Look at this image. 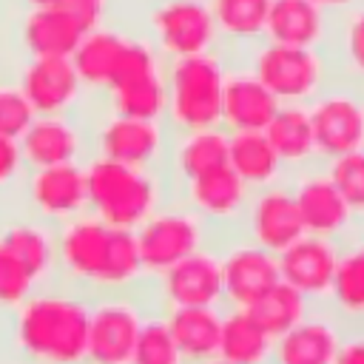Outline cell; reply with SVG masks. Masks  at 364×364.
Instances as JSON below:
<instances>
[{"label": "cell", "mask_w": 364, "mask_h": 364, "mask_svg": "<svg viewBox=\"0 0 364 364\" xmlns=\"http://www.w3.org/2000/svg\"><path fill=\"white\" fill-rule=\"evenodd\" d=\"M88 313V293L51 279L14 310V341L28 364H85Z\"/></svg>", "instance_id": "obj_1"}, {"label": "cell", "mask_w": 364, "mask_h": 364, "mask_svg": "<svg viewBox=\"0 0 364 364\" xmlns=\"http://www.w3.org/2000/svg\"><path fill=\"white\" fill-rule=\"evenodd\" d=\"M82 171L88 213L102 219L108 228L136 230L151 213H156L173 196L165 171L156 168L122 165L91 154L82 162Z\"/></svg>", "instance_id": "obj_2"}, {"label": "cell", "mask_w": 364, "mask_h": 364, "mask_svg": "<svg viewBox=\"0 0 364 364\" xmlns=\"http://www.w3.org/2000/svg\"><path fill=\"white\" fill-rule=\"evenodd\" d=\"M230 65L225 48L165 63V125L171 131L213 128L222 122V82Z\"/></svg>", "instance_id": "obj_3"}, {"label": "cell", "mask_w": 364, "mask_h": 364, "mask_svg": "<svg viewBox=\"0 0 364 364\" xmlns=\"http://www.w3.org/2000/svg\"><path fill=\"white\" fill-rule=\"evenodd\" d=\"M245 63L253 77L284 105H307L316 100L333 80L336 68L327 48H301V46H282L273 40H259L250 48L230 54Z\"/></svg>", "instance_id": "obj_4"}, {"label": "cell", "mask_w": 364, "mask_h": 364, "mask_svg": "<svg viewBox=\"0 0 364 364\" xmlns=\"http://www.w3.org/2000/svg\"><path fill=\"white\" fill-rule=\"evenodd\" d=\"M165 63L168 60L154 48V43L136 28H131L119 51V60L114 65L111 82L102 91V97L94 100V105L136 119L165 122V105H168Z\"/></svg>", "instance_id": "obj_5"}, {"label": "cell", "mask_w": 364, "mask_h": 364, "mask_svg": "<svg viewBox=\"0 0 364 364\" xmlns=\"http://www.w3.org/2000/svg\"><path fill=\"white\" fill-rule=\"evenodd\" d=\"M136 31L145 34L165 60L222 48L210 0H142Z\"/></svg>", "instance_id": "obj_6"}, {"label": "cell", "mask_w": 364, "mask_h": 364, "mask_svg": "<svg viewBox=\"0 0 364 364\" xmlns=\"http://www.w3.org/2000/svg\"><path fill=\"white\" fill-rule=\"evenodd\" d=\"M85 117H88L91 154L122 165L165 171L168 145H171V128L165 122L114 114L94 102L85 111Z\"/></svg>", "instance_id": "obj_7"}, {"label": "cell", "mask_w": 364, "mask_h": 364, "mask_svg": "<svg viewBox=\"0 0 364 364\" xmlns=\"http://www.w3.org/2000/svg\"><path fill=\"white\" fill-rule=\"evenodd\" d=\"M136 247L148 279L165 273L191 253L216 245L213 230L176 196H171L156 213H151L136 230Z\"/></svg>", "instance_id": "obj_8"}, {"label": "cell", "mask_w": 364, "mask_h": 364, "mask_svg": "<svg viewBox=\"0 0 364 364\" xmlns=\"http://www.w3.org/2000/svg\"><path fill=\"white\" fill-rule=\"evenodd\" d=\"M148 313L136 290L91 296L85 364H131L136 336Z\"/></svg>", "instance_id": "obj_9"}, {"label": "cell", "mask_w": 364, "mask_h": 364, "mask_svg": "<svg viewBox=\"0 0 364 364\" xmlns=\"http://www.w3.org/2000/svg\"><path fill=\"white\" fill-rule=\"evenodd\" d=\"M318 162L350 151H364V88L347 80H333L316 100L307 102Z\"/></svg>", "instance_id": "obj_10"}, {"label": "cell", "mask_w": 364, "mask_h": 364, "mask_svg": "<svg viewBox=\"0 0 364 364\" xmlns=\"http://www.w3.org/2000/svg\"><path fill=\"white\" fill-rule=\"evenodd\" d=\"M111 233L114 228L88 210L57 225V279L97 296L108 262Z\"/></svg>", "instance_id": "obj_11"}, {"label": "cell", "mask_w": 364, "mask_h": 364, "mask_svg": "<svg viewBox=\"0 0 364 364\" xmlns=\"http://www.w3.org/2000/svg\"><path fill=\"white\" fill-rule=\"evenodd\" d=\"M14 199H17V208H23L26 213H31L54 228L85 213L88 193H85L82 162L28 168Z\"/></svg>", "instance_id": "obj_12"}, {"label": "cell", "mask_w": 364, "mask_h": 364, "mask_svg": "<svg viewBox=\"0 0 364 364\" xmlns=\"http://www.w3.org/2000/svg\"><path fill=\"white\" fill-rule=\"evenodd\" d=\"M148 290L154 293V307L173 310V307H222V264L216 245L191 253L188 259L176 262L165 273L148 279Z\"/></svg>", "instance_id": "obj_13"}, {"label": "cell", "mask_w": 364, "mask_h": 364, "mask_svg": "<svg viewBox=\"0 0 364 364\" xmlns=\"http://www.w3.org/2000/svg\"><path fill=\"white\" fill-rule=\"evenodd\" d=\"M14 80L34 114H85L91 108L71 57H20Z\"/></svg>", "instance_id": "obj_14"}, {"label": "cell", "mask_w": 364, "mask_h": 364, "mask_svg": "<svg viewBox=\"0 0 364 364\" xmlns=\"http://www.w3.org/2000/svg\"><path fill=\"white\" fill-rule=\"evenodd\" d=\"M222 264V290L228 307H250L273 284L282 282L276 253L253 245L239 230L216 239Z\"/></svg>", "instance_id": "obj_15"}, {"label": "cell", "mask_w": 364, "mask_h": 364, "mask_svg": "<svg viewBox=\"0 0 364 364\" xmlns=\"http://www.w3.org/2000/svg\"><path fill=\"white\" fill-rule=\"evenodd\" d=\"M173 196L188 205L210 230L213 236H228L239 230L242 213L250 199V188L233 173V168L225 162L202 176H193L173 188Z\"/></svg>", "instance_id": "obj_16"}, {"label": "cell", "mask_w": 364, "mask_h": 364, "mask_svg": "<svg viewBox=\"0 0 364 364\" xmlns=\"http://www.w3.org/2000/svg\"><path fill=\"white\" fill-rule=\"evenodd\" d=\"M287 182H290L304 233L341 242L358 228V222L353 219L347 202L341 199L338 188L333 185V179H330V173L324 171L321 162L290 173Z\"/></svg>", "instance_id": "obj_17"}, {"label": "cell", "mask_w": 364, "mask_h": 364, "mask_svg": "<svg viewBox=\"0 0 364 364\" xmlns=\"http://www.w3.org/2000/svg\"><path fill=\"white\" fill-rule=\"evenodd\" d=\"M239 233L276 256L304 236V225L287 179L250 191L247 208L239 222Z\"/></svg>", "instance_id": "obj_18"}, {"label": "cell", "mask_w": 364, "mask_h": 364, "mask_svg": "<svg viewBox=\"0 0 364 364\" xmlns=\"http://www.w3.org/2000/svg\"><path fill=\"white\" fill-rule=\"evenodd\" d=\"M20 151L28 168L85 162L91 156L85 114H37L20 136Z\"/></svg>", "instance_id": "obj_19"}, {"label": "cell", "mask_w": 364, "mask_h": 364, "mask_svg": "<svg viewBox=\"0 0 364 364\" xmlns=\"http://www.w3.org/2000/svg\"><path fill=\"white\" fill-rule=\"evenodd\" d=\"M341 242L304 233L290 247H284L279 259V276L299 293H304L313 304H327L336 267H338Z\"/></svg>", "instance_id": "obj_20"}, {"label": "cell", "mask_w": 364, "mask_h": 364, "mask_svg": "<svg viewBox=\"0 0 364 364\" xmlns=\"http://www.w3.org/2000/svg\"><path fill=\"white\" fill-rule=\"evenodd\" d=\"M341 341V318L327 304H316L296 327L273 341L270 364H336Z\"/></svg>", "instance_id": "obj_21"}, {"label": "cell", "mask_w": 364, "mask_h": 364, "mask_svg": "<svg viewBox=\"0 0 364 364\" xmlns=\"http://www.w3.org/2000/svg\"><path fill=\"white\" fill-rule=\"evenodd\" d=\"M279 100L253 77V71L230 57L225 82H222V128L230 131H264L273 114L279 111Z\"/></svg>", "instance_id": "obj_22"}, {"label": "cell", "mask_w": 364, "mask_h": 364, "mask_svg": "<svg viewBox=\"0 0 364 364\" xmlns=\"http://www.w3.org/2000/svg\"><path fill=\"white\" fill-rule=\"evenodd\" d=\"M80 37L82 28L57 3L17 9L14 43L20 57H71Z\"/></svg>", "instance_id": "obj_23"}, {"label": "cell", "mask_w": 364, "mask_h": 364, "mask_svg": "<svg viewBox=\"0 0 364 364\" xmlns=\"http://www.w3.org/2000/svg\"><path fill=\"white\" fill-rule=\"evenodd\" d=\"M228 162V131L222 125L196 128V131H171L165 176L171 188L202 176Z\"/></svg>", "instance_id": "obj_24"}, {"label": "cell", "mask_w": 364, "mask_h": 364, "mask_svg": "<svg viewBox=\"0 0 364 364\" xmlns=\"http://www.w3.org/2000/svg\"><path fill=\"white\" fill-rule=\"evenodd\" d=\"M336 17L310 0H270L264 40L301 48H327Z\"/></svg>", "instance_id": "obj_25"}, {"label": "cell", "mask_w": 364, "mask_h": 364, "mask_svg": "<svg viewBox=\"0 0 364 364\" xmlns=\"http://www.w3.org/2000/svg\"><path fill=\"white\" fill-rule=\"evenodd\" d=\"M131 28L119 26L117 20L108 23V26H100V28H91L80 37L74 54H71V63L77 68V77L82 82V88L88 91L91 102L97 97H102V91L108 88L111 82V74H114V65L119 60V51L125 46V37H128Z\"/></svg>", "instance_id": "obj_26"}, {"label": "cell", "mask_w": 364, "mask_h": 364, "mask_svg": "<svg viewBox=\"0 0 364 364\" xmlns=\"http://www.w3.org/2000/svg\"><path fill=\"white\" fill-rule=\"evenodd\" d=\"M162 313L182 364H205L219 355L222 307H173Z\"/></svg>", "instance_id": "obj_27"}, {"label": "cell", "mask_w": 364, "mask_h": 364, "mask_svg": "<svg viewBox=\"0 0 364 364\" xmlns=\"http://www.w3.org/2000/svg\"><path fill=\"white\" fill-rule=\"evenodd\" d=\"M264 136L270 139V145H273V151L282 159L287 173L304 171V168L318 162L307 105H296V102L279 105V111L273 114V119L264 128Z\"/></svg>", "instance_id": "obj_28"}, {"label": "cell", "mask_w": 364, "mask_h": 364, "mask_svg": "<svg viewBox=\"0 0 364 364\" xmlns=\"http://www.w3.org/2000/svg\"><path fill=\"white\" fill-rule=\"evenodd\" d=\"M228 165L250 191L290 179V173L284 171L264 131H230L228 134Z\"/></svg>", "instance_id": "obj_29"}, {"label": "cell", "mask_w": 364, "mask_h": 364, "mask_svg": "<svg viewBox=\"0 0 364 364\" xmlns=\"http://www.w3.org/2000/svg\"><path fill=\"white\" fill-rule=\"evenodd\" d=\"M327 307L347 324L364 318V225H358L347 239H341L338 267Z\"/></svg>", "instance_id": "obj_30"}, {"label": "cell", "mask_w": 364, "mask_h": 364, "mask_svg": "<svg viewBox=\"0 0 364 364\" xmlns=\"http://www.w3.org/2000/svg\"><path fill=\"white\" fill-rule=\"evenodd\" d=\"M219 46L228 54H239L264 40L270 0H210Z\"/></svg>", "instance_id": "obj_31"}, {"label": "cell", "mask_w": 364, "mask_h": 364, "mask_svg": "<svg viewBox=\"0 0 364 364\" xmlns=\"http://www.w3.org/2000/svg\"><path fill=\"white\" fill-rule=\"evenodd\" d=\"M273 338L247 316L245 307L222 310L219 358L230 364H270Z\"/></svg>", "instance_id": "obj_32"}, {"label": "cell", "mask_w": 364, "mask_h": 364, "mask_svg": "<svg viewBox=\"0 0 364 364\" xmlns=\"http://www.w3.org/2000/svg\"><path fill=\"white\" fill-rule=\"evenodd\" d=\"M327 51L336 77L364 88V0L336 17Z\"/></svg>", "instance_id": "obj_33"}, {"label": "cell", "mask_w": 364, "mask_h": 364, "mask_svg": "<svg viewBox=\"0 0 364 364\" xmlns=\"http://www.w3.org/2000/svg\"><path fill=\"white\" fill-rule=\"evenodd\" d=\"M316 304L304 296V293H299L296 287H290L287 282H279V284H273L264 296H259L250 307H245L247 310V316L276 341L279 336H284L290 327H296L310 310H313Z\"/></svg>", "instance_id": "obj_34"}, {"label": "cell", "mask_w": 364, "mask_h": 364, "mask_svg": "<svg viewBox=\"0 0 364 364\" xmlns=\"http://www.w3.org/2000/svg\"><path fill=\"white\" fill-rule=\"evenodd\" d=\"M131 364H182V355L173 344V336L165 324L162 310H151L139 327L134 361Z\"/></svg>", "instance_id": "obj_35"}, {"label": "cell", "mask_w": 364, "mask_h": 364, "mask_svg": "<svg viewBox=\"0 0 364 364\" xmlns=\"http://www.w3.org/2000/svg\"><path fill=\"white\" fill-rule=\"evenodd\" d=\"M321 165L330 173L333 185L338 188L341 199L347 202L353 219L358 225H364V151H350V154H341Z\"/></svg>", "instance_id": "obj_36"}, {"label": "cell", "mask_w": 364, "mask_h": 364, "mask_svg": "<svg viewBox=\"0 0 364 364\" xmlns=\"http://www.w3.org/2000/svg\"><path fill=\"white\" fill-rule=\"evenodd\" d=\"M43 282L34 276V270L0 242V310H17Z\"/></svg>", "instance_id": "obj_37"}, {"label": "cell", "mask_w": 364, "mask_h": 364, "mask_svg": "<svg viewBox=\"0 0 364 364\" xmlns=\"http://www.w3.org/2000/svg\"><path fill=\"white\" fill-rule=\"evenodd\" d=\"M34 108L26 100L20 82L14 80V74L0 71V136H11L20 139L26 134V128L34 122Z\"/></svg>", "instance_id": "obj_38"}, {"label": "cell", "mask_w": 364, "mask_h": 364, "mask_svg": "<svg viewBox=\"0 0 364 364\" xmlns=\"http://www.w3.org/2000/svg\"><path fill=\"white\" fill-rule=\"evenodd\" d=\"M57 6L85 31L117 20V0H57Z\"/></svg>", "instance_id": "obj_39"}, {"label": "cell", "mask_w": 364, "mask_h": 364, "mask_svg": "<svg viewBox=\"0 0 364 364\" xmlns=\"http://www.w3.org/2000/svg\"><path fill=\"white\" fill-rule=\"evenodd\" d=\"M26 171H28V165L23 159L20 139L0 136V202H6L9 196L17 193Z\"/></svg>", "instance_id": "obj_40"}, {"label": "cell", "mask_w": 364, "mask_h": 364, "mask_svg": "<svg viewBox=\"0 0 364 364\" xmlns=\"http://www.w3.org/2000/svg\"><path fill=\"white\" fill-rule=\"evenodd\" d=\"M336 364H364V333L347 336L338 347Z\"/></svg>", "instance_id": "obj_41"}, {"label": "cell", "mask_w": 364, "mask_h": 364, "mask_svg": "<svg viewBox=\"0 0 364 364\" xmlns=\"http://www.w3.org/2000/svg\"><path fill=\"white\" fill-rule=\"evenodd\" d=\"M310 3H316V6H321L324 11H330L333 17H338L341 11H347V9H353L358 0H310Z\"/></svg>", "instance_id": "obj_42"}, {"label": "cell", "mask_w": 364, "mask_h": 364, "mask_svg": "<svg viewBox=\"0 0 364 364\" xmlns=\"http://www.w3.org/2000/svg\"><path fill=\"white\" fill-rule=\"evenodd\" d=\"M14 3H17V9H34V6H51L57 0H14Z\"/></svg>", "instance_id": "obj_43"}, {"label": "cell", "mask_w": 364, "mask_h": 364, "mask_svg": "<svg viewBox=\"0 0 364 364\" xmlns=\"http://www.w3.org/2000/svg\"><path fill=\"white\" fill-rule=\"evenodd\" d=\"M205 364H230V361H225V358H210V361H205Z\"/></svg>", "instance_id": "obj_44"}, {"label": "cell", "mask_w": 364, "mask_h": 364, "mask_svg": "<svg viewBox=\"0 0 364 364\" xmlns=\"http://www.w3.org/2000/svg\"><path fill=\"white\" fill-rule=\"evenodd\" d=\"M358 324H361V333H364V318H361V321H358Z\"/></svg>", "instance_id": "obj_45"}, {"label": "cell", "mask_w": 364, "mask_h": 364, "mask_svg": "<svg viewBox=\"0 0 364 364\" xmlns=\"http://www.w3.org/2000/svg\"><path fill=\"white\" fill-rule=\"evenodd\" d=\"M0 205H3V202H0Z\"/></svg>", "instance_id": "obj_46"}]
</instances>
